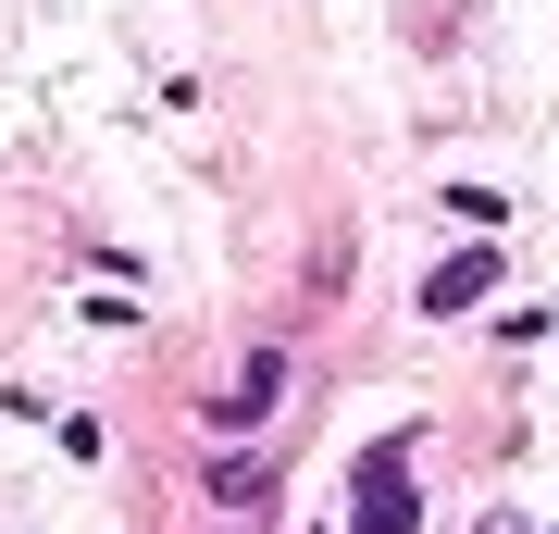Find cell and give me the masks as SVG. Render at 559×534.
<instances>
[{
	"mask_svg": "<svg viewBox=\"0 0 559 534\" xmlns=\"http://www.w3.org/2000/svg\"><path fill=\"white\" fill-rule=\"evenodd\" d=\"M399 460H411L399 436L360 460V534H411V485H399Z\"/></svg>",
	"mask_w": 559,
	"mask_h": 534,
	"instance_id": "cell-1",
	"label": "cell"
},
{
	"mask_svg": "<svg viewBox=\"0 0 559 534\" xmlns=\"http://www.w3.org/2000/svg\"><path fill=\"white\" fill-rule=\"evenodd\" d=\"M473 534H522V522H473Z\"/></svg>",
	"mask_w": 559,
	"mask_h": 534,
	"instance_id": "cell-3",
	"label": "cell"
},
{
	"mask_svg": "<svg viewBox=\"0 0 559 534\" xmlns=\"http://www.w3.org/2000/svg\"><path fill=\"white\" fill-rule=\"evenodd\" d=\"M485 274H498V261H485V249H473V261H448V274H436V286H423V298H436V311H473V298H485Z\"/></svg>",
	"mask_w": 559,
	"mask_h": 534,
	"instance_id": "cell-2",
	"label": "cell"
}]
</instances>
